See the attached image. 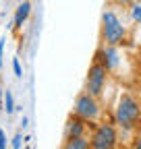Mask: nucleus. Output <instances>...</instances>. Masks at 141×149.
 Wrapping results in <instances>:
<instances>
[{"mask_svg": "<svg viewBox=\"0 0 141 149\" xmlns=\"http://www.w3.org/2000/svg\"><path fill=\"white\" fill-rule=\"evenodd\" d=\"M4 46H6V37L0 40V68H2V64H4Z\"/></svg>", "mask_w": 141, "mask_h": 149, "instance_id": "obj_14", "label": "nucleus"}, {"mask_svg": "<svg viewBox=\"0 0 141 149\" xmlns=\"http://www.w3.org/2000/svg\"><path fill=\"white\" fill-rule=\"evenodd\" d=\"M60 149H91V143L87 137H70V139H64Z\"/></svg>", "mask_w": 141, "mask_h": 149, "instance_id": "obj_9", "label": "nucleus"}, {"mask_svg": "<svg viewBox=\"0 0 141 149\" xmlns=\"http://www.w3.org/2000/svg\"><path fill=\"white\" fill-rule=\"evenodd\" d=\"M89 143H91V149H116L118 133H116L114 124L100 122V124L91 130Z\"/></svg>", "mask_w": 141, "mask_h": 149, "instance_id": "obj_4", "label": "nucleus"}, {"mask_svg": "<svg viewBox=\"0 0 141 149\" xmlns=\"http://www.w3.org/2000/svg\"><path fill=\"white\" fill-rule=\"evenodd\" d=\"M114 4H120V6H129V4H135V0H112Z\"/></svg>", "mask_w": 141, "mask_h": 149, "instance_id": "obj_16", "label": "nucleus"}, {"mask_svg": "<svg viewBox=\"0 0 141 149\" xmlns=\"http://www.w3.org/2000/svg\"><path fill=\"white\" fill-rule=\"evenodd\" d=\"M0 149H6V135L2 128H0Z\"/></svg>", "mask_w": 141, "mask_h": 149, "instance_id": "obj_15", "label": "nucleus"}, {"mask_svg": "<svg viewBox=\"0 0 141 149\" xmlns=\"http://www.w3.org/2000/svg\"><path fill=\"white\" fill-rule=\"evenodd\" d=\"M131 19L135 23H141V4H131Z\"/></svg>", "mask_w": 141, "mask_h": 149, "instance_id": "obj_11", "label": "nucleus"}, {"mask_svg": "<svg viewBox=\"0 0 141 149\" xmlns=\"http://www.w3.org/2000/svg\"><path fill=\"white\" fill-rule=\"evenodd\" d=\"M96 60L98 62H102L104 66H106V70H116L118 68V64H120V54H118V46H104L102 44V48L98 50V54H96Z\"/></svg>", "mask_w": 141, "mask_h": 149, "instance_id": "obj_6", "label": "nucleus"}, {"mask_svg": "<svg viewBox=\"0 0 141 149\" xmlns=\"http://www.w3.org/2000/svg\"><path fill=\"white\" fill-rule=\"evenodd\" d=\"M13 70H15V77H23V68H21V62H19V58H13Z\"/></svg>", "mask_w": 141, "mask_h": 149, "instance_id": "obj_13", "label": "nucleus"}, {"mask_svg": "<svg viewBox=\"0 0 141 149\" xmlns=\"http://www.w3.org/2000/svg\"><path fill=\"white\" fill-rule=\"evenodd\" d=\"M17 2H23V0H17Z\"/></svg>", "mask_w": 141, "mask_h": 149, "instance_id": "obj_18", "label": "nucleus"}, {"mask_svg": "<svg viewBox=\"0 0 141 149\" xmlns=\"http://www.w3.org/2000/svg\"><path fill=\"white\" fill-rule=\"evenodd\" d=\"M114 120L120 128L133 130L141 122V106L131 93H122L114 108Z\"/></svg>", "mask_w": 141, "mask_h": 149, "instance_id": "obj_1", "label": "nucleus"}, {"mask_svg": "<svg viewBox=\"0 0 141 149\" xmlns=\"http://www.w3.org/2000/svg\"><path fill=\"white\" fill-rule=\"evenodd\" d=\"M127 37V25L120 21L114 10H104L102 15V44L104 46H118Z\"/></svg>", "mask_w": 141, "mask_h": 149, "instance_id": "obj_2", "label": "nucleus"}, {"mask_svg": "<svg viewBox=\"0 0 141 149\" xmlns=\"http://www.w3.org/2000/svg\"><path fill=\"white\" fill-rule=\"evenodd\" d=\"M29 15H31V2H29V0H23V2H19V6H17V10H15L13 27H15V29H21L23 23L29 19Z\"/></svg>", "mask_w": 141, "mask_h": 149, "instance_id": "obj_8", "label": "nucleus"}, {"mask_svg": "<svg viewBox=\"0 0 141 149\" xmlns=\"http://www.w3.org/2000/svg\"><path fill=\"white\" fill-rule=\"evenodd\" d=\"M73 114L81 116L83 120L87 122H98L100 116H102V106L98 102V97H94L91 93H79L77 100H75V106H73Z\"/></svg>", "mask_w": 141, "mask_h": 149, "instance_id": "obj_3", "label": "nucleus"}, {"mask_svg": "<svg viewBox=\"0 0 141 149\" xmlns=\"http://www.w3.org/2000/svg\"><path fill=\"white\" fill-rule=\"evenodd\" d=\"M87 135V120H83L81 116L73 114L68 116L66 124H64V139H70V137H85Z\"/></svg>", "mask_w": 141, "mask_h": 149, "instance_id": "obj_7", "label": "nucleus"}, {"mask_svg": "<svg viewBox=\"0 0 141 149\" xmlns=\"http://www.w3.org/2000/svg\"><path fill=\"white\" fill-rule=\"evenodd\" d=\"M21 145H23V137H21V133H17L10 141V149H21Z\"/></svg>", "mask_w": 141, "mask_h": 149, "instance_id": "obj_12", "label": "nucleus"}, {"mask_svg": "<svg viewBox=\"0 0 141 149\" xmlns=\"http://www.w3.org/2000/svg\"><path fill=\"white\" fill-rule=\"evenodd\" d=\"M2 108H4V112H6L8 116L15 112V97H13V91H10V89H6V91H4V102H2Z\"/></svg>", "mask_w": 141, "mask_h": 149, "instance_id": "obj_10", "label": "nucleus"}, {"mask_svg": "<svg viewBox=\"0 0 141 149\" xmlns=\"http://www.w3.org/2000/svg\"><path fill=\"white\" fill-rule=\"evenodd\" d=\"M106 79H108V70L106 66L98 60H94V64L87 70V77H85V91L91 93L94 97H102L104 87H106Z\"/></svg>", "mask_w": 141, "mask_h": 149, "instance_id": "obj_5", "label": "nucleus"}, {"mask_svg": "<svg viewBox=\"0 0 141 149\" xmlns=\"http://www.w3.org/2000/svg\"><path fill=\"white\" fill-rule=\"evenodd\" d=\"M133 149H141V133H139V137H137V141H135V147Z\"/></svg>", "mask_w": 141, "mask_h": 149, "instance_id": "obj_17", "label": "nucleus"}]
</instances>
